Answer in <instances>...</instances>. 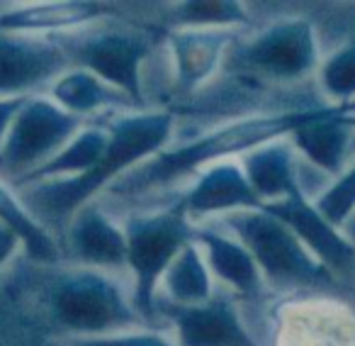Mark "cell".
<instances>
[{
    "label": "cell",
    "instance_id": "1",
    "mask_svg": "<svg viewBox=\"0 0 355 346\" xmlns=\"http://www.w3.org/2000/svg\"><path fill=\"white\" fill-rule=\"evenodd\" d=\"M105 127L110 132V144L93 171L76 179L44 181L20 188V198L44 227H66L83 205L93 203L100 190L112 188L122 176L161 154L173 134L175 117L168 110H141L117 115Z\"/></svg>",
    "mask_w": 355,
    "mask_h": 346
},
{
    "label": "cell",
    "instance_id": "2",
    "mask_svg": "<svg viewBox=\"0 0 355 346\" xmlns=\"http://www.w3.org/2000/svg\"><path fill=\"white\" fill-rule=\"evenodd\" d=\"M329 105H314V108L287 110V113L253 115L241 117L236 122L222 124L212 132L200 134L198 139L180 144V147L163 149L146 163L129 171L110 188L117 195H144L153 190L168 188L178 181L188 179L193 173L205 171L207 163H219L229 156H243L253 149L263 147L275 139L290 137L302 124L319 117Z\"/></svg>",
    "mask_w": 355,
    "mask_h": 346
},
{
    "label": "cell",
    "instance_id": "3",
    "mask_svg": "<svg viewBox=\"0 0 355 346\" xmlns=\"http://www.w3.org/2000/svg\"><path fill=\"white\" fill-rule=\"evenodd\" d=\"M44 302L66 339L127 331L144 322L122 286L95 268H54L46 276Z\"/></svg>",
    "mask_w": 355,
    "mask_h": 346
},
{
    "label": "cell",
    "instance_id": "4",
    "mask_svg": "<svg viewBox=\"0 0 355 346\" xmlns=\"http://www.w3.org/2000/svg\"><path fill=\"white\" fill-rule=\"evenodd\" d=\"M224 227L251 252L263 278L277 290H343L304 242L282 220L272 217L266 210L227 215Z\"/></svg>",
    "mask_w": 355,
    "mask_h": 346
},
{
    "label": "cell",
    "instance_id": "5",
    "mask_svg": "<svg viewBox=\"0 0 355 346\" xmlns=\"http://www.w3.org/2000/svg\"><path fill=\"white\" fill-rule=\"evenodd\" d=\"M127 234V268L134 276L132 302L144 322L158 315V286L175 256L195 242L198 227L180 203L158 213L129 215L122 222Z\"/></svg>",
    "mask_w": 355,
    "mask_h": 346
},
{
    "label": "cell",
    "instance_id": "6",
    "mask_svg": "<svg viewBox=\"0 0 355 346\" xmlns=\"http://www.w3.org/2000/svg\"><path fill=\"white\" fill-rule=\"evenodd\" d=\"M54 40L64 49L71 69L90 71L105 83L127 93L137 108H141V64L153 49L144 32L88 25L83 30L56 35Z\"/></svg>",
    "mask_w": 355,
    "mask_h": 346
},
{
    "label": "cell",
    "instance_id": "7",
    "mask_svg": "<svg viewBox=\"0 0 355 346\" xmlns=\"http://www.w3.org/2000/svg\"><path fill=\"white\" fill-rule=\"evenodd\" d=\"M83 127V117L66 113L51 98H27L0 147V176L12 179L15 183L25 181L37 168L51 161Z\"/></svg>",
    "mask_w": 355,
    "mask_h": 346
},
{
    "label": "cell",
    "instance_id": "8",
    "mask_svg": "<svg viewBox=\"0 0 355 346\" xmlns=\"http://www.w3.org/2000/svg\"><path fill=\"white\" fill-rule=\"evenodd\" d=\"M229 64L248 74L277 81H297L311 74L319 61V42L311 22L302 17L272 22L251 42L229 51Z\"/></svg>",
    "mask_w": 355,
    "mask_h": 346
},
{
    "label": "cell",
    "instance_id": "9",
    "mask_svg": "<svg viewBox=\"0 0 355 346\" xmlns=\"http://www.w3.org/2000/svg\"><path fill=\"white\" fill-rule=\"evenodd\" d=\"M71 69L54 37L0 32V100L32 98Z\"/></svg>",
    "mask_w": 355,
    "mask_h": 346
},
{
    "label": "cell",
    "instance_id": "10",
    "mask_svg": "<svg viewBox=\"0 0 355 346\" xmlns=\"http://www.w3.org/2000/svg\"><path fill=\"white\" fill-rule=\"evenodd\" d=\"M263 210L270 213L272 217L282 220L304 242V247L319 258L321 266L340 283V288L355 290V244L345 232L326 222L302 190L285 200L263 205Z\"/></svg>",
    "mask_w": 355,
    "mask_h": 346
},
{
    "label": "cell",
    "instance_id": "11",
    "mask_svg": "<svg viewBox=\"0 0 355 346\" xmlns=\"http://www.w3.org/2000/svg\"><path fill=\"white\" fill-rule=\"evenodd\" d=\"M156 310L175 327L180 346H256L227 297H212L202 305H173L158 297Z\"/></svg>",
    "mask_w": 355,
    "mask_h": 346
},
{
    "label": "cell",
    "instance_id": "12",
    "mask_svg": "<svg viewBox=\"0 0 355 346\" xmlns=\"http://www.w3.org/2000/svg\"><path fill=\"white\" fill-rule=\"evenodd\" d=\"M66 254L76 266L117 271L127 266V234L100 203H88L66 224Z\"/></svg>",
    "mask_w": 355,
    "mask_h": 346
},
{
    "label": "cell",
    "instance_id": "13",
    "mask_svg": "<svg viewBox=\"0 0 355 346\" xmlns=\"http://www.w3.org/2000/svg\"><path fill=\"white\" fill-rule=\"evenodd\" d=\"M190 220L209 215H234L243 210H263V200L248 183L239 163H214L198 176L193 188L178 200Z\"/></svg>",
    "mask_w": 355,
    "mask_h": 346
},
{
    "label": "cell",
    "instance_id": "14",
    "mask_svg": "<svg viewBox=\"0 0 355 346\" xmlns=\"http://www.w3.org/2000/svg\"><path fill=\"white\" fill-rule=\"evenodd\" d=\"M234 30H200V27H175L168 35L175 88L180 93H195L219 71L229 56Z\"/></svg>",
    "mask_w": 355,
    "mask_h": 346
},
{
    "label": "cell",
    "instance_id": "15",
    "mask_svg": "<svg viewBox=\"0 0 355 346\" xmlns=\"http://www.w3.org/2000/svg\"><path fill=\"white\" fill-rule=\"evenodd\" d=\"M110 15V8L90 0H56V3H27L0 13V32L56 37L83 30Z\"/></svg>",
    "mask_w": 355,
    "mask_h": 346
},
{
    "label": "cell",
    "instance_id": "16",
    "mask_svg": "<svg viewBox=\"0 0 355 346\" xmlns=\"http://www.w3.org/2000/svg\"><path fill=\"white\" fill-rule=\"evenodd\" d=\"M353 108L355 105H329L319 117L302 124L287 139L316 168L329 173H343L350 134L355 129L350 122Z\"/></svg>",
    "mask_w": 355,
    "mask_h": 346
},
{
    "label": "cell",
    "instance_id": "17",
    "mask_svg": "<svg viewBox=\"0 0 355 346\" xmlns=\"http://www.w3.org/2000/svg\"><path fill=\"white\" fill-rule=\"evenodd\" d=\"M295 151L297 149L285 137L263 144L241 156L243 173L256 195L263 200V205L285 200L302 190L300 179H297Z\"/></svg>",
    "mask_w": 355,
    "mask_h": 346
},
{
    "label": "cell",
    "instance_id": "18",
    "mask_svg": "<svg viewBox=\"0 0 355 346\" xmlns=\"http://www.w3.org/2000/svg\"><path fill=\"white\" fill-rule=\"evenodd\" d=\"M195 242L202 247L209 271L219 281H224L241 295H256L261 290V268L251 256V252L236 237H229V234L209 227H198Z\"/></svg>",
    "mask_w": 355,
    "mask_h": 346
},
{
    "label": "cell",
    "instance_id": "19",
    "mask_svg": "<svg viewBox=\"0 0 355 346\" xmlns=\"http://www.w3.org/2000/svg\"><path fill=\"white\" fill-rule=\"evenodd\" d=\"M49 98L76 117H88L105 108H137L132 98L83 69H69L51 83Z\"/></svg>",
    "mask_w": 355,
    "mask_h": 346
},
{
    "label": "cell",
    "instance_id": "20",
    "mask_svg": "<svg viewBox=\"0 0 355 346\" xmlns=\"http://www.w3.org/2000/svg\"><path fill=\"white\" fill-rule=\"evenodd\" d=\"M0 224H6L22 244V252L30 261L40 263V266H59L64 252H61L56 237L49 232V227L35 217L25 200L12 188L0 179Z\"/></svg>",
    "mask_w": 355,
    "mask_h": 346
},
{
    "label": "cell",
    "instance_id": "21",
    "mask_svg": "<svg viewBox=\"0 0 355 346\" xmlns=\"http://www.w3.org/2000/svg\"><path fill=\"white\" fill-rule=\"evenodd\" d=\"M110 144V132L105 124H85L51 161H46L42 168H37L32 176L17 183V188L44 183V181H59V179H76L93 171L103 161L105 151Z\"/></svg>",
    "mask_w": 355,
    "mask_h": 346
},
{
    "label": "cell",
    "instance_id": "22",
    "mask_svg": "<svg viewBox=\"0 0 355 346\" xmlns=\"http://www.w3.org/2000/svg\"><path fill=\"white\" fill-rule=\"evenodd\" d=\"M166 300L173 305H202L212 300V271L198 242H190L166 271L161 281Z\"/></svg>",
    "mask_w": 355,
    "mask_h": 346
},
{
    "label": "cell",
    "instance_id": "23",
    "mask_svg": "<svg viewBox=\"0 0 355 346\" xmlns=\"http://www.w3.org/2000/svg\"><path fill=\"white\" fill-rule=\"evenodd\" d=\"M178 27H200V30H236L246 25V8L234 0H190L173 10Z\"/></svg>",
    "mask_w": 355,
    "mask_h": 346
},
{
    "label": "cell",
    "instance_id": "24",
    "mask_svg": "<svg viewBox=\"0 0 355 346\" xmlns=\"http://www.w3.org/2000/svg\"><path fill=\"white\" fill-rule=\"evenodd\" d=\"M321 88L338 105H353L355 98V42L340 47L321 66Z\"/></svg>",
    "mask_w": 355,
    "mask_h": 346
},
{
    "label": "cell",
    "instance_id": "25",
    "mask_svg": "<svg viewBox=\"0 0 355 346\" xmlns=\"http://www.w3.org/2000/svg\"><path fill=\"white\" fill-rule=\"evenodd\" d=\"M314 208L334 227L340 229L348 224V220L355 215V163L345 168L338 181L314 200Z\"/></svg>",
    "mask_w": 355,
    "mask_h": 346
},
{
    "label": "cell",
    "instance_id": "26",
    "mask_svg": "<svg viewBox=\"0 0 355 346\" xmlns=\"http://www.w3.org/2000/svg\"><path fill=\"white\" fill-rule=\"evenodd\" d=\"M69 346H180L178 341L168 339L166 334L146 329H127L114 331L105 336H76V339H64Z\"/></svg>",
    "mask_w": 355,
    "mask_h": 346
},
{
    "label": "cell",
    "instance_id": "27",
    "mask_svg": "<svg viewBox=\"0 0 355 346\" xmlns=\"http://www.w3.org/2000/svg\"><path fill=\"white\" fill-rule=\"evenodd\" d=\"M27 98H15V100H0V147L6 142L8 129H10L15 115L20 113V108L25 105Z\"/></svg>",
    "mask_w": 355,
    "mask_h": 346
},
{
    "label": "cell",
    "instance_id": "28",
    "mask_svg": "<svg viewBox=\"0 0 355 346\" xmlns=\"http://www.w3.org/2000/svg\"><path fill=\"white\" fill-rule=\"evenodd\" d=\"M20 247H22L20 239H17L6 224H0V271L8 266V261L15 256V252Z\"/></svg>",
    "mask_w": 355,
    "mask_h": 346
},
{
    "label": "cell",
    "instance_id": "29",
    "mask_svg": "<svg viewBox=\"0 0 355 346\" xmlns=\"http://www.w3.org/2000/svg\"><path fill=\"white\" fill-rule=\"evenodd\" d=\"M343 232L348 234V239H350V242L355 244V215H353V217L348 220V224H345V227H343Z\"/></svg>",
    "mask_w": 355,
    "mask_h": 346
},
{
    "label": "cell",
    "instance_id": "30",
    "mask_svg": "<svg viewBox=\"0 0 355 346\" xmlns=\"http://www.w3.org/2000/svg\"><path fill=\"white\" fill-rule=\"evenodd\" d=\"M46 346H69V344H66V341L61 339V341H49V344H46Z\"/></svg>",
    "mask_w": 355,
    "mask_h": 346
},
{
    "label": "cell",
    "instance_id": "31",
    "mask_svg": "<svg viewBox=\"0 0 355 346\" xmlns=\"http://www.w3.org/2000/svg\"><path fill=\"white\" fill-rule=\"evenodd\" d=\"M350 122H353V127H355V115H350Z\"/></svg>",
    "mask_w": 355,
    "mask_h": 346
}]
</instances>
